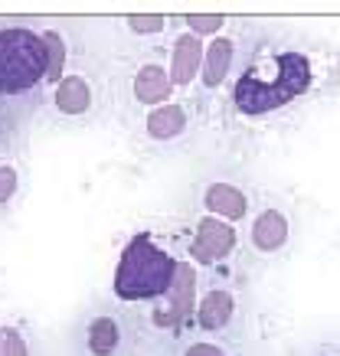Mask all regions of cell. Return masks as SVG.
<instances>
[{
    "instance_id": "1",
    "label": "cell",
    "mask_w": 340,
    "mask_h": 356,
    "mask_svg": "<svg viewBox=\"0 0 340 356\" xmlns=\"http://www.w3.org/2000/svg\"><path fill=\"white\" fill-rule=\"evenodd\" d=\"M311 86V63L305 53L285 49V53H268L255 59L245 72H242L239 86H236V105L242 115H265L295 102L305 95Z\"/></svg>"
},
{
    "instance_id": "2",
    "label": "cell",
    "mask_w": 340,
    "mask_h": 356,
    "mask_svg": "<svg viewBox=\"0 0 340 356\" xmlns=\"http://www.w3.org/2000/svg\"><path fill=\"white\" fill-rule=\"evenodd\" d=\"M177 261L170 252L157 245L147 232L138 236L124 245L121 261L115 268V298L121 301H154L164 298L174 288Z\"/></svg>"
},
{
    "instance_id": "3",
    "label": "cell",
    "mask_w": 340,
    "mask_h": 356,
    "mask_svg": "<svg viewBox=\"0 0 340 356\" xmlns=\"http://www.w3.org/2000/svg\"><path fill=\"white\" fill-rule=\"evenodd\" d=\"M56 76L49 36L26 26H0V95H20Z\"/></svg>"
},
{
    "instance_id": "4",
    "label": "cell",
    "mask_w": 340,
    "mask_h": 356,
    "mask_svg": "<svg viewBox=\"0 0 340 356\" xmlns=\"http://www.w3.org/2000/svg\"><path fill=\"white\" fill-rule=\"evenodd\" d=\"M295 238V222L288 216L285 206L278 203H259L252 209V222H249V248L259 259H278L291 248Z\"/></svg>"
},
{
    "instance_id": "5",
    "label": "cell",
    "mask_w": 340,
    "mask_h": 356,
    "mask_svg": "<svg viewBox=\"0 0 340 356\" xmlns=\"http://www.w3.org/2000/svg\"><path fill=\"white\" fill-rule=\"evenodd\" d=\"M82 356H128L131 350V324L124 314L95 311L79 330Z\"/></svg>"
},
{
    "instance_id": "6",
    "label": "cell",
    "mask_w": 340,
    "mask_h": 356,
    "mask_svg": "<svg viewBox=\"0 0 340 356\" xmlns=\"http://www.w3.org/2000/svg\"><path fill=\"white\" fill-rule=\"evenodd\" d=\"M239 317V298L232 288L226 284H209L207 291L200 294L197 301V324L200 334H213V337H226L232 324Z\"/></svg>"
},
{
    "instance_id": "7",
    "label": "cell",
    "mask_w": 340,
    "mask_h": 356,
    "mask_svg": "<svg viewBox=\"0 0 340 356\" xmlns=\"http://www.w3.org/2000/svg\"><path fill=\"white\" fill-rule=\"evenodd\" d=\"M232 242H236L232 226H226L220 219H203V222H200V232H197V242H193L190 252H193V259L213 265V261H220L222 255H229Z\"/></svg>"
},
{
    "instance_id": "8",
    "label": "cell",
    "mask_w": 340,
    "mask_h": 356,
    "mask_svg": "<svg viewBox=\"0 0 340 356\" xmlns=\"http://www.w3.org/2000/svg\"><path fill=\"white\" fill-rule=\"evenodd\" d=\"M203 203H207L209 213L229 219V222H239V219L249 216V196L242 193L239 186H232V184H213V186H207Z\"/></svg>"
},
{
    "instance_id": "9",
    "label": "cell",
    "mask_w": 340,
    "mask_h": 356,
    "mask_svg": "<svg viewBox=\"0 0 340 356\" xmlns=\"http://www.w3.org/2000/svg\"><path fill=\"white\" fill-rule=\"evenodd\" d=\"M134 92H138L141 102L157 105V102H164L170 95V79H167L161 65H147V69H141V76L134 79Z\"/></svg>"
},
{
    "instance_id": "10",
    "label": "cell",
    "mask_w": 340,
    "mask_h": 356,
    "mask_svg": "<svg viewBox=\"0 0 340 356\" xmlns=\"http://www.w3.org/2000/svg\"><path fill=\"white\" fill-rule=\"evenodd\" d=\"M180 356H239V353H236V346H232L229 340H222V337L197 334L184 343Z\"/></svg>"
},
{
    "instance_id": "11",
    "label": "cell",
    "mask_w": 340,
    "mask_h": 356,
    "mask_svg": "<svg viewBox=\"0 0 340 356\" xmlns=\"http://www.w3.org/2000/svg\"><path fill=\"white\" fill-rule=\"evenodd\" d=\"M56 105L66 111V115H79V111L88 108V88L82 79H66L63 86H59V92H56Z\"/></svg>"
},
{
    "instance_id": "12",
    "label": "cell",
    "mask_w": 340,
    "mask_h": 356,
    "mask_svg": "<svg viewBox=\"0 0 340 356\" xmlns=\"http://www.w3.org/2000/svg\"><path fill=\"white\" fill-rule=\"evenodd\" d=\"M184 121H187L184 108L167 105V108H161V111H154V115H151L147 131H151L154 138H170V134H177V131H184Z\"/></svg>"
},
{
    "instance_id": "13",
    "label": "cell",
    "mask_w": 340,
    "mask_h": 356,
    "mask_svg": "<svg viewBox=\"0 0 340 356\" xmlns=\"http://www.w3.org/2000/svg\"><path fill=\"white\" fill-rule=\"evenodd\" d=\"M17 193V170L13 167H0V203H7Z\"/></svg>"
},
{
    "instance_id": "14",
    "label": "cell",
    "mask_w": 340,
    "mask_h": 356,
    "mask_svg": "<svg viewBox=\"0 0 340 356\" xmlns=\"http://www.w3.org/2000/svg\"><path fill=\"white\" fill-rule=\"evenodd\" d=\"M324 356H340V353H324Z\"/></svg>"
}]
</instances>
